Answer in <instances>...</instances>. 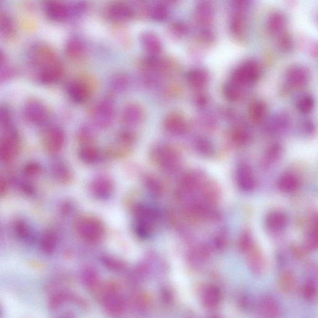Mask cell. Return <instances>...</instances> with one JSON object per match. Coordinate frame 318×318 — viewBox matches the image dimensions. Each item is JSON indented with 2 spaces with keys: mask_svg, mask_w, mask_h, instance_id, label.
Masks as SVG:
<instances>
[{
  "mask_svg": "<svg viewBox=\"0 0 318 318\" xmlns=\"http://www.w3.org/2000/svg\"><path fill=\"white\" fill-rule=\"evenodd\" d=\"M259 65L253 60H248L236 69L233 74V82L240 86L252 84L258 79Z\"/></svg>",
  "mask_w": 318,
  "mask_h": 318,
  "instance_id": "6da1fadb",
  "label": "cell"
},
{
  "mask_svg": "<svg viewBox=\"0 0 318 318\" xmlns=\"http://www.w3.org/2000/svg\"><path fill=\"white\" fill-rule=\"evenodd\" d=\"M115 108L113 103L109 100L101 101L95 107L92 117L95 124L101 127L111 124L114 119Z\"/></svg>",
  "mask_w": 318,
  "mask_h": 318,
  "instance_id": "7a4b0ae2",
  "label": "cell"
},
{
  "mask_svg": "<svg viewBox=\"0 0 318 318\" xmlns=\"http://www.w3.org/2000/svg\"><path fill=\"white\" fill-rule=\"evenodd\" d=\"M155 154L157 163L164 171H175L180 165V157L174 150L169 147H158Z\"/></svg>",
  "mask_w": 318,
  "mask_h": 318,
  "instance_id": "3957f363",
  "label": "cell"
},
{
  "mask_svg": "<svg viewBox=\"0 0 318 318\" xmlns=\"http://www.w3.org/2000/svg\"><path fill=\"white\" fill-rule=\"evenodd\" d=\"M30 58L38 72L59 60L53 50L43 45L37 46L32 49Z\"/></svg>",
  "mask_w": 318,
  "mask_h": 318,
  "instance_id": "277c9868",
  "label": "cell"
},
{
  "mask_svg": "<svg viewBox=\"0 0 318 318\" xmlns=\"http://www.w3.org/2000/svg\"><path fill=\"white\" fill-rule=\"evenodd\" d=\"M23 112L26 119L34 124L41 123L48 117L45 106L37 100H30L26 104Z\"/></svg>",
  "mask_w": 318,
  "mask_h": 318,
  "instance_id": "5b68a950",
  "label": "cell"
},
{
  "mask_svg": "<svg viewBox=\"0 0 318 318\" xmlns=\"http://www.w3.org/2000/svg\"><path fill=\"white\" fill-rule=\"evenodd\" d=\"M236 177L239 187L244 192H251L255 188V177L252 169L247 164H241L238 166Z\"/></svg>",
  "mask_w": 318,
  "mask_h": 318,
  "instance_id": "8992f818",
  "label": "cell"
},
{
  "mask_svg": "<svg viewBox=\"0 0 318 318\" xmlns=\"http://www.w3.org/2000/svg\"><path fill=\"white\" fill-rule=\"evenodd\" d=\"M309 77L307 69L304 66L294 65L288 69L286 80L292 87L299 88L306 84Z\"/></svg>",
  "mask_w": 318,
  "mask_h": 318,
  "instance_id": "52a82bcc",
  "label": "cell"
},
{
  "mask_svg": "<svg viewBox=\"0 0 318 318\" xmlns=\"http://www.w3.org/2000/svg\"><path fill=\"white\" fill-rule=\"evenodd\" d=\"M45 11L49 18L59 21L67 18L71 13L70 8L67 5L58 1L46 3Z\"/></svg>",
  "mask_w": 318,
  "mask_h": 318,
  "instance_id": "ba28073f",
  "label": "cell"
},
{
  "mask_svg": "<svg viewBox=\"0 0 318 318\" xmlns=\"http://www.w3.org/2000/svg\"><path fill=\"white\" fill-rule=\"evenodd\" d=\"M143 109L137 104H129L124 108L121 114V120L127 126H137L143 119Z\"/></svg>",
  "mask_w": 318,
  "mask_h": 318,
  "instance_id": "9c48e42d",
  "label": "cell"
},
{
  "mask_svg": "<svg viewBox=\"0 0 318 318\" xmlns=\"http://www.w3.org/2000/svg\"><path fill=\"white\" fill-rule=\"evenodd\" d=\"M164 128L173 135H181L186 132L187 124L181 115L172 113L167 116L164 121Z\"/></svg>",
  "mask_w": 318,
  "mask_h": 318,
  "instance_id": "30bf717a",
  "label": "cell"
},
{
  "mask_svg": "<svg viewBox=\"0 0 318 318\" xmlns=\"http://www.w3.org/2000/svg\"><path fill=\"white\" fill-rule=\"evenodd\" d=\"M67 92L71 99L77 103L85 102L89 96L88 86L80 81L71 82L68 86Z\"/></svg>",
  "mask_w": 318,
  "mask_h": 318,
  "instance_id": "8fae6325",
  "label": "cell"
},
{
  "mask_svg": "<svg viewBox=\"0 0 318 318\" xmlns=\"http://www.w3.org/2000/svg\"><path fill=\"white\" fill-rule=\"evenodd\" d=\"M63 74V66L59 60L46 66L38 72L40 81L44 83L56 82L61 77Z\"/></svg>",
  "mask_w": 318,
  "mask_h": 318,
  "instance_id": "7c38bea8",
  "label": "cell"
},
{
  "mask_svg": "<svg viewBox=\"0 0 318 318\" xmlns=\"http://www.w3.org/2000/svg\"><path fill=\"white\" fill-rule=\"evenodd\" d=\"M288 223V217L282 211L275 210L268 213L266 225L272 232H279L285 229Z\"/></svg>",
  "mask_w": 318,
  "mask_h": 318,
  "instance_id": "4fadbf2b",
  "label": "cell"
},
{
  "mask_svg": "<svg viewBox=\"0 0 318 318\" xmlns=\"http://www.w3.org/2000/svg\"><path fill=\"white\" fill-rule=\"evenodd\" d=\"M108 15L115 21H127L132 18L133 10L129 5L122 2H117L109 7Z\"/></svg>",
  "mask_w": 318,
  "mask_h": 318,
  "instance_id": "5bb4252c",
  "label": "cell"
},
{
  "mask_svg": "<svg viewBox=\"0 0 318 318\" xmlns=\"http://www.w3.org/2000/svg\"><path fill=\"white\" fill-rule=\"evenodd\" d=\"M141 44L150 54L157 55L162 51V43L160 39L152 32L146 31L141 34Z\"/></svg>",
  "mask_w": 318,
  "mask_h": 318,
  "instance_id": "9a60e30c",
  "label": "cell"
},
{
  "mask_svg": "<svg viewBox=\"0 0 318 318\" xmlns=\"http://www.w3.org/2000/svg\"><path fill=\"white\" fill-rule=\"evenodd\" d=\"M213 5L208 2H200L196 5L195 15L196 19L201 24L207 25L212 21L214 17Z\"/></svg>",
  "mask_w": 318,
  "mask_h": 318,
  "instance_id": "2e32d148",
  "label": "cell"
},
{
  "mask_svg": "<svg viewBox=\"0 0 318 318\" xmlns=\"http://www.w3.org/2000/svg\"><path fill=\"white\" fill-rule=\"evenodd\" d=\"M187 79L193 87L201 88L207 85L209 76L207 71L203 69H196L188 72Z\"/></svg>",
  "mask_w": 318,
  "mask_h": 318,
  "instance_id": "e0dca14e",
  "label": "cell"
},
{
  "mask_svg": "<svg viewBox=\"0 0 318 318\" xmlns=\"http://www.w3.org/2000/svg\"><path fill=\"white\" fill-rule=\"evenodd\" d=\"M277 186L279 190L283 193L293 192L299 188V179L292 173H285L279 179Z\"/></svg>",
  "mask_w": 318,
  "mask_h": 318,
  "instance_id": "ac0fdd59",
  "label": "cell"
},
{
  "mask_svg": "<svg viewBox=\"0 0 318 318\" xmlns=\"http://www.w3.org/2000/svg\"><path fill=\"white\" fill-rule=\"evenodd\" d=\"M247 253H248V263L251 269L254 272H262L265 268V261L262 254L254 246Z\"/></svg>",
  "mask_w": 318,
  "mask_h": 318,
  "instance_id": "d6986e66",
  "label": "cell"
},
{
  "mask_svg": "<svg viewBox=\"0 0 318 318\" xmlns=\"http://www.w3.org/2000/svg\"><path fill=\"white\" fill-rule=\"evenodd\" d=\"M305 245L309 250L318 248V215L313 217L311 228L305 238Z\"/></svg>",
  "mask_w": 318,
  "mask_h": 318,
  "instance_id": "ffe728a7",
  "label": "cell"
},
{
  "mask_svg": "<svg viewBox=\"0 0 318 318\" xmlns=\"http://www.w3.org/2000/svg\"><path fill=\"white\" fill-rule=\"evenodd\" d=\"M287 19L282 13L275 12L268 18L267 26L268 30L274 34L279 33L285 28Z\"/></svg>",
  "mask_w": 318,
  "mask_h": 318,
  "instance_id": "44dd1931",
  "label": "cell"
},
{
  "mask_svg": "<svg viewBox=\"0 0 318 318\" xmlns=\"http://www.w3.org/2000/svg\"><path fill=\"white\" fill-rule=\"evenodd\" d=\"M267 114V105L262 101H256L251 104L249 109L251 119L253 122L259 123L264 120Z\"/></svg>",
  "mask_w": 318,
  "mask_h": 318,
  "instance_id": "7402d4cb",
  "label": "cell"
},
{
  "mask_svg": "<svg viewBox=\"0 0 318 318\" xmlns=\"http://www.w3.org/2000/svg\"><path fill=\"white\" fill-rule=\"evenodd\" d=\"M290 120L287 115L279 114L275 116L268 123L267 128L271 132H278L287 128Z\"/></svg>",
  "mask_w": 318,
  "mask_h": 318,
  "instance_id": "603a6c76",
  "label": "cell"
},
{
  "mask_svg": "<svg viewBox=\"0 0 318 318\" xmlns=\"http://www.w3.org/2000/svg\"><path fill=\"white\" fill-rule=\"evenodd\" d=\"M66 53L71 59H79L84 53V46L79 39L72 38L66 44Z\"/></svg>",
  "mask_w": 318,
  "mask_h": 318,
  "instance_id": "cb8c5ba5",
  "label": "cell"
},
{
  "mask_svg": "<svg viewBox=\"0 0 318 318\" xmlns=\"http://www.w3.org/2000/svg\"><path fill=\"white\" fill-rule=\"evenodd\" d=\"M71 299H72V297L68 292L65 291H57L49 300V308L52 311H56L60 306L65 304V303Z\"/></svg>",
  "mask_w": 318,
  "mask_h": 318,
  "instance_id": "d4e9b609",
  "label": "cell"
},
{
  "mask_svg": "<svg viewBox=\"0 0 318 318\" xmlns=\"http://www.w3.org/2000/svg\"><path fill=\"white\" fill-rule=\"evenodd\" d=\"M82 279L86 287L94 292L101 283L96 271L89 268L83 271Z\"/></svg>",
  "mask_w": 318,
  "mask_h": 318,
  "instance_id": "484cf974",
  "label": "cell"
},
{
  "mask_svg": "<svg viewBox=\"0 0 318 318\" xmlns=\"http://www.w3.org/2000/svg\"><path fill=\"white\" fill-rule=\"evenodd\" d=\"M14 30V22L10 14L6 11H1V13H0V31H1L2 35L5 37L13 35Z\"/></svg>",
  "mask_w": 318,
  "mask_h": 318,
  "instance_id": "4316f807",
  "label": "cell"
},
{
  "mask_svg": "<svg viewBox=\"0 0 318 318\" xmlns=\"http://www.w3.org/2000/svg\"><path fill=\"white\" fill-rule=\"evenodd\" d=\"M63 141V134L61 130L57 128L49 129L46 135V141L48 145L53 148L61 146Z\"/></svg>",
  "mask_w": 318,
  "mask_h": 318,
  "instance_id": "83f0119b",
  "label": "cell"
},
{
  "mask_svg": "<svg viewBox=\"0 0 318 318\" xmlns=\"http://www.w3.org/2000/svg\"><path fill=\"white\" fill-rule=\"evenodd\" d=\"M282 147L279 143H275L268 147L265 155V162L267 164L276 163L281 157L282 155Z\"/></svg>",
  "mask_w": 318,
  "mask_h": 318,
  "instance_id": "f1b7e54d",
  "label": "cell"
},
{
  "mask_svg": "<svg viewBox=\"0 0 318 318\" xmlns=\"http://www.w3.org/2000/svg\"><path fill=\"white\" fill-rule=\"evenodd\" d=\"M220 300V294L216 287H210L205 290L203 296L204 303L208 307H215Z\"/></svg>",
  "mask_w": 318,
  "mask_h": 318,
  "instance_id": "f546056e",
  "label": "cell"
},
{
  "mask_svg": "<svg viewBox=\"0 0 318 318\" xmlns=\"http://www.w3.org/2000/svg\"><path fill=\"white\" fill-rule=\"evenodd\" d=\"M169 15V10L167 6L157 4L153 6L150 11V16L156 21H164Z\"/></svg>",
  "mask_w": 318,
  "mask_h": 318,
  "instance_id": "4dcf8cb0",
  "label": "cell"
},
{
  "mask_svg": "<svg viewBox=\"0 0 318 318\" xmlns=\"http://www.w3.org/2000/svg\"><path fill=\"white\" fill-rule=\"evenodd\" d=\"M224 94L228 100L232 102L238 100L241 97V86L233 82L228 83L224 86Z\"/></svg>",
  "mask_w": 318,
  "mask_h": 318,
  "instance_id": "1f68e13d",
  "label": "cell"
},
{
  "mask_svg": "<svg viewBox=\"0 0 318 318\" xmlns=\"http://www.w3.org/2000/svg\"><path fill=\"white\" fill-rule=\"evenodd\" d=\"M230 30L234 35H239L244 30V22L241 14L235 13L230 20Z\"/></svg>",
  "mask_w": 318,
  "mask_h": 318,
  "instance_id": "d6a6232c",
  "label": "cell"
},
{
  "mask_svg": "<svg viewBox=\"0 0 318 318\" xmlns=\"http://www.w3.org/2000/svg\"><path fill=\"white\" fill-rule=\"evenodd\" d=\"M195 149L199 154L204 156L212 155L213 152L212 144L205 138H199L196 140Z\"/></svg>",
  "mask_w": 318,
  "mask_h": 318,
  "instance_id": "836d02e7",
  "label": "cell"
},
{
  "mask_svg": "<svg viewBox=\"0 0 318 318\" xmlns=\"http://www.w3.org/2000/svg\"><path fill=\"white\" fill-rule=\"evenodd\" d=\"M314 105V99L309 95H305V96L301 97L298 101V108L303 113H309V112L313 110Z\"/></svg>",
  "mask_w": 318,
  "mask_h": 318,
  "instance_id": "e575fe53",
  "label": "cell"
},
{
  "mask_svg": "<svg viewBox=\"0 0 318 318\" xmlns=\"http://www.w3.org/2000/svg\"><path fill=\"white\" fill-rule=\"evenodd\" d=\"M232 138L236 144H239V145H244L249 140V134H248L246 130L238 128L234 130Z\"/></svg>",
  "mask_w": 318,
  "mask_h": 318,
  "instance_id": "d590c367",
  "label": "cell"
},
{
  "mask_svg": "<svg viewBox=\"0 0 318 318\" xmlns=\"http://www.w3.org/2000/svg\"><path fill=\"white\" fill-rule=\"evenodd\" d=\"M261 309L263 314L268 317H274L277 314L276 305L270 300H263L261 304Z\"/></svg>",
  "mask_w": 318,
  "mask_h": 318,
  "instance_id": "8d00e7d4",
  "label": "cell"
},
{
  "mask_svg": "<svg viewBox=\"0 0 318 318\" xmlns=\"http://www.w3.org/2000/svg\"><path fill=\"white\" fill-rule=\"evenodd\" d=\"M239 247L244 252H248L253 247V239L249 233H242L239 238Z\"/></svg>",
  "mask_w": 318,
  "mask_h": 318,
  "instance_id": "74e56055",
  "label": "cell"
},
{
  "mask_svg": "<svg viewBox=\"0 0 318 318\" xmlns=\"http://www.w3.org/2000/svg\"><path fill=\"white\" fill-rule=\"evenodd\" d=\"M128 84V80L124 75H118L111 81V88L113 90L120 92L126 89Z\"/></svg>",
  "mask_w": 318,
  "mask_h": 318,
  "instance_id": "f35d334b",
  "label": "cell"
},
{
  "mask_svg": "<svg viewBox=\"0 0 318 318\" xmlns=\"http://www.w3.org/2000/svg\"><path fill=\"white\" fill-rule=\"evenodd\" d=\"M147 187L152 195L158 196L163 192V188L157 180L154 178H150L147 180Z\"/></svg>",
  "mask_w": 318,
  "mask_h": 318,
  "instance_id": "ab89813d",
  "label": "cell"
},
{
  "mask_svg": "<svg viewBox=\"0 0 318 318\" xmlns=\"http://www.w3.org/2000/svg\"><path fill=\"white\" fill-rule=\"evenodd\" d=\"M228 239L227 234L225 232L219 233L215 238L216 247L220 248V249L225 247V245H227Z\"/></svg>",
  "mask_w": 318,
  "mask_h": 318,
  "instance_id": "60d3db41",
  "label": "cell"
},
{
  "mask_svg": "<svg viewBox=\"0 0 318 318\" xmlns=\"http://www.w3.org/2000/svg\"><path fill=\"white\" fill-rule=\"evenodd\" d=\"M0 117H1V123L3 126H7L10 121V112L6 108H2L0 112Z\"/></svg>",
  "mask_w": 318,
  "mask_h": 318,
  "instance_id": "b9f144b4",
  "label": "cell"
},
{
  "mask_svg": "<svg viewBox=\"0 0 318 318\" xmlns=\"http://www.w3.org/2000/svg\"><path fill=\"white\" fill-rule=\"evenodd\" d=\"M173 31L177 35L182 36L187 33V28L182 23H176V24L173 25Z\"/></svg>",
  "mask_w": 318,
  "mask_h": 318,
  "instance_id": "7bdbcfd3",
  "label": "cell"
},
{
  "mask_svg": "<svg viewBox=\"0 0 318 318\" xmlns=\"http://www.w3.org/2000/svg\"><path fill=\"white\" fill-rule=\"evenodd\" d=\"M57 318H76L74 313L71 311H66L60 315Z\"/></svg>",
  "mask_w": 318,
  "mask_h": 318,
  "instance_id": "ee69618b",
  "label": "cell"
}]
</instances>
